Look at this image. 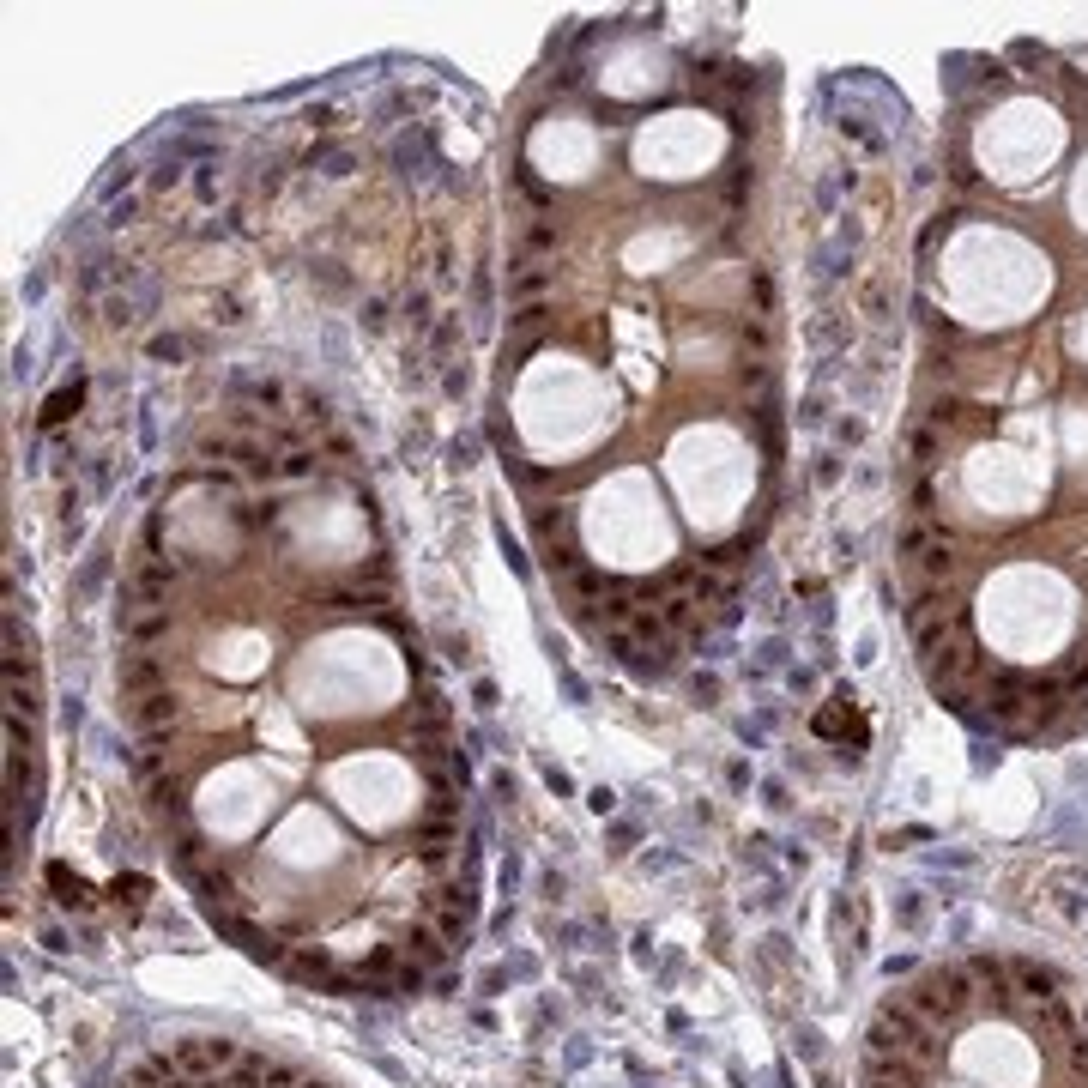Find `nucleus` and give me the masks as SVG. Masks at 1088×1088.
<instances>
[{
  "instance_id": "obj_2",
  "label": "nucleus",
  "mask_w": 1088,
  "mask_h": 1088,
  "mask_svg": "<svg viewBox=\"0 0 1088 1088\" xmlns=\"http://www.w3.org/2000/svg\"><path fill=\"white\" fill-rule=\"evenodd\" d=\"M103 309H109V321H115V327H140V321L158 309V279H152V272H133L127 291H115Z\"/></svg>"
},
{
  "instance_id": "obj_5",
  "label": "nucleus",
  "mask_w": 1088,
  "mask_h": 1088,
  "mask_svg": "<svg viewBox=\"0 0 1088 1088\" xmlns=\"http://www.w3.org/2000/svg\"><path fill=\"white\" fill-rule=\"evenodd\" d=\"M103 575H109V551H97V557H91V563H85V569H79V581H73V593H79V599H91V593H97V587H103Z\"/></svg>"
},
{
  "instance_id": "obj_1",
  "label": "nucleus",
  "mask_w": 1088,
  "mask_h": 1088,
  "mask_svg": "<svg viewBox=\"0 0 1088 1088\" xmlns=\"http://www.w3.org/2000/svg\"><path fill=\"white\" fill-rule=\"evenodd\" d=\"M121 1088H333L327 1076H315L309 1064L272 1052V1046H248V1040H224V1034H188L170 1040L158 1052H146L121 1076Z\"/></svg>"
},
{
  "instance_id": "obj_6",
  "label": "nucleus",
  "mask_w": 1088,
  "mask_h": 1088,
  "mask_svg": "<svg viewBox=\"0 0 1088 1088\" xmlns=\"http://www.w3.org/2000/svg\"><path fill=\"white\" fill-rule=\"evenodd\" d=\"M188 351V339H176V333H158L152 339V357H182Z\"/></svg>"
},
{
  "instance_id": "obj_3",
  "label": "nucleus",
  "mask_w": 1088,
  "mask_h": 1088,
  "mask_svg": "<svg viewBox=\"0 0 1088 1088\" xmlns=\"http://www.w3.org/2000/svg\"><path fill=\"white\" fill-rule=\"evenodd\" d=\"M303 164H309V170H321V176H351V164H357V158H351V146H345V140H321Z\"/></svg>"
},
{
  "instance_id": "obj_4",
  "label": "nucleus",
  "mask_w": 1088,
  "mask_h": 1088,
  "mask_svg": "<svg viewBox=\"0 0 1088 1088\" xmlns=\"http://www.w3.org/2000/svg\"><path fill=\"white\" fill-rule=\"evenodd\" d=\"M79 399H85V387H61L55 399H49V412H43V430H55V424H67L73 412H79Z\"/></svg>"
}]
</instances>
